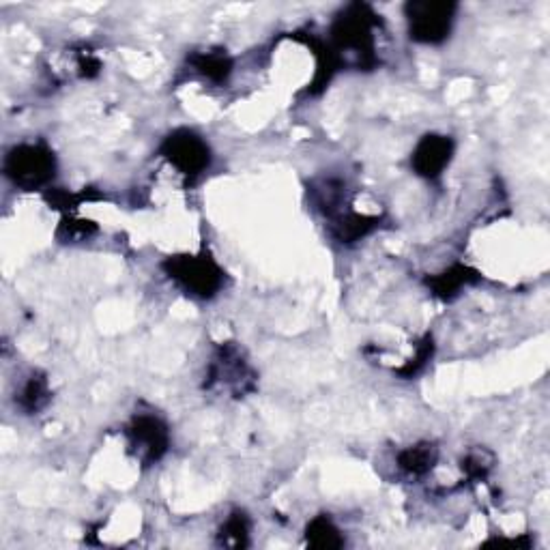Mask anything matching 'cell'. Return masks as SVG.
Returning a JSON list of instances; mask_svg holds the SVG:
<instances>
[{"label":"cell","mask_w":550,"mask_h":550,"mask_svg":"<svg viewBox=\"0 0 550 550\" xmlns=\"http://www.w3.org/2000/svg\"><path fill=\"white\" fill-rule=\"evenodd\" d=\"M56 155L46 142H20L5 155V177L24 192L43 190L56 177Z\"/></svg>","instance_id":"cell-3"},{"label":"cell","mask_w":550,"mask_h":550,"mask_svg":"<svg viewBox=\"0 0 550 550\" xmlns=\"http://www.w3.org/2000/svg\"><path fill=\"white\" fill-rule=\"evenodd\" d=\"M190 67L196 71L200 78H205L213 84H224L228 82L230 74H233L235 63L226 50H202L194 52L190 59H187Z\"/></svg>","instance_id":"cell-11"},{"label":"cell","mask_w":550,"mask_h":550,"mask_svg":"<svg viewBox=\"0 0 550 550\" xmlns=\"http://www.w3.org/2000/svg\"><path fill=\"white\" fill-rule=\"evenodd\" d=\"M428 291L441 299V301H452L460 295L462 288H469V286H475L482 282V273L469 267V265H462V263H456L452 267H447L445 271L441 273H434V275H428V278L424 280Z\"/></svg>","instance_id":"cell-9"},{"label":"cell","mask_w":550,"mask_h":550,"mask_svg":"<svg viewBox=\"0 0 550 550\" xmlns=\"http://www.w3.org/2000/svg\"><path fill=\"white\" fill-rule=\"evenodd\" d=\"M162 271L183 293L200 301H209L220 295L226 282V271L209 250H200L196 254H172L162 260Z\"/></svg>","instance_id":"cell-2"},{"label":"cell","mask_w":550,"mask_h":550,"mask_svg":"<svg viewBox=\"0 0 550 550\" xmlns=\"http://www.w3.org/2000/svg\"><path fill=\"white\" fill-rule=\"evenodd\" d=\"M492 465H495V456L490 452L473 450L467 454L465 460H462V471H465L471 482H482L492 471Z\"/></svg>","instance_id":"cell-17"},{"label":"cell","mask_w":550,"mask_h":550,"mask_svg":"<svg viewBox=\"0 0 550 550\" xmlns=\"http://www.w3.org/2000/svg\"><path fill=\"white\" fill-rule=\"evenodd\" d=\"M52 400V389L48 383V376L35 370L31 372V376L24 381V385L20 387V392L16 394V407L24 413V415H37L39 411H43Z\"/></svg>","instance_id":"cell-12"},{"label":"cell","mask_w":550,"mask_h":550,"mask_svg":"<svg viewBox=\"0 0 550 550\" xmlns=\"http://www.w3.org/2000/svg\"><path fill=\"white\" fill-rule=\"evenodd\" d=\"M306 544L310 548H318V550L342 548L344 535L327 514H318L310 520L306 527Z\"/></svg>","instance_id":"cell-14"},{"label":"cell","mask_w":550,"mask_h":550,"mask_svg":"<svg viewBox=\"0 0 550 550\" xmlns=\"http://www.w3.org/2000/svg\"><path fill=\"white\" fill-rule=\"evenodd\" d=\"M456 144L450 136L426 134L419 138L411 155V168L417 177L426 181H437L445 168L452 164Z\"/></svg>","instance_id":"cell-8"},{"label":"cell","mask_w":550,"mask_h":550,"mask_svg":"<svg viewBox=\"0 0 550 550\" xmlns=\"http://www.w3.org/2000/svg\"><path fill=\"white\" fill-rule=\"evenodd\" d=\"M437 460H439V450H437V445L430 441H422V443H415L411 447H404V450L396 458L398 469L409 477L428 475L434 469V465H437Z\"/></svg>","instance_id":"cell-13"},{"label":"cell","mask_w":550,"mask_h":550,"mask_svg":"<svg viewBox=\"0 0 550 550\" xmlns=\"http://www.w3.org/2000/svg\"><path fill=\"white\" fill-rule=\"evenodd\" d=\"M127 452L142 467H153L170 452V428L153 413H136L125 426Z\"/></svg>","instance_id":"cell-7"},{"label":"cell","mask_w":550,"mask_h":550,"mask_svg":"<svg viewBox=\"0 0 550 550\" xmlns=\"http://www.w3.org/2000/svg\"><path fill=\"white\" fill-rule=\"evenodd\" d=\"M434 355V340L430 334L424 336V340L417 344L415 349V357H411L407 364H404L402 368L396 370L398 376H402V379H413V376H417L419 372H424V368L428 366V361L432 359Z\"/></svg>","instance_id":"cell-16"},{"label":"cell","mask_w":550,"mask_h":550,"mask_svg":"<svg viewBox=\"0 0 550 550\" xmlns=\"http://www.w3.org/2000/svg\"><path fill=\"white\" fill-rule=\"evenodd\" d=\"M205 389L233 398H243L254 392L256 372L239 344L222 342L217 346L207 370Z\"/></svg>","instance_id":"cell-4"},{"label":"cell","mask_w":550,"mask_h":550,"mask_svg":"<svg viewBox=\"0 0 550 550\" xmlns=\"http://www.w3.org/2000/svg\"><path fill=\"white\" fill-rule=\"evenodd\" d=\"M217 542L228 548H245L250 544V518L243 510H233L217 533Z\"/></svg>","instance_id":"cell-15"},{"label":"cell","mask_w":550,"mask_h":550,"mask_svg":"<svg viewBox=\"0 0 550 550\" xmlns=\"http://www.w3.org/2000/svg\"><path fill=\"white\" fill-rule=\"evenodd\" d=\"M383 26L381 16L366 3L346 5L331 24L329 46L336 52L340 65L346 67L349 59L359 69H374L379 65L376 54V33Z\"/></svg>","instance_id":"cell-1"},{"label":"cell","mask_w":550,"mask_h":550,"mask_svg":"<svg viewBox=\"0 0 550 550\" xmlns=\"http://www.w3.org/2000/svg\"><path fill=\"white\" fill-rule=\"evenodd\" d=\"M381 226V220L376 215H361L355 211H342L331 220V235L340 243H357L376 228Z\"/></svg>","instance_id":"cell-10"},{"label":"cell","mask_w":550,"mask_h":550,"mask_svg":"<svg viewBox=\"0 0 550 550\" xmlns=\"http://www.w3.org/2000/svg\"><path fill=\"white\" fill-rule=\"evenodd\" d=\"M456 3H437V0H411L404 5V18L409 24V37L422 46H439L450 39L456 20Z\"/></svg>","instance_id":"cell-5"},{"label":"cell","mask_w":550,"mask_h":550,"mask_svg":"<svg viewBox=\"0 0 550 550\" xmlns=\"http://www.w3.org/2000/svg\"><path fill=\"white\" fill-rule=\"evenodd\" d=\"M159 155L175 168L185 179H198L211 166L209 142L190 127H179L159 144Z\"/></svg>","instance_id":"cell-6"},{"label":"cell","mask_w":550,"mask_h":550,"mask_svg":"<svg viewBox=\"0 0 550 550\" xmlns=\"http://www.w3.org/2000/svg\"><path fill=\"white\" fill-rule=\"evenodd\" d=\"M63 230H67L65 239H69V241H76V239H89V237L95 233L97 228H95V224H93V222L71 220V217L67 220V217H65V220H63V226H61L59 233H63Z\"/></svg>","instance_id":"cell-18"}]
</instances>
